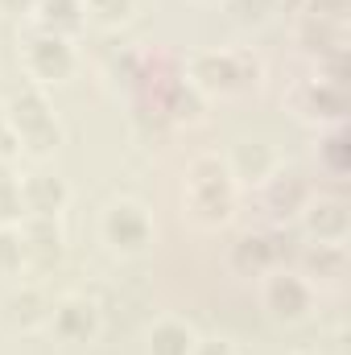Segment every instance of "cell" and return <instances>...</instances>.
<instances>
[{
	"label": "cell",
	"mask_w": 351,
	"mask_h": 355,
	"mask_svg": "<svg viewBox=\"0 0 351 355\" xmlns=\"http://www.w3.org/2000/svg\"><path fill=\"white\" fill-rule=\"evenodd\" d=\"M4 124L17 132L21 153L29 157H50L62 145V124L54 120V107L42 87H21L4 99Z\"/></svg>",
	"instance_id": "cell-1"
},
{
	"label": "cell",
	"mask_w": 351,
	"mask_h": 355,
	"mask_svg": "<svg viewBox=\"0 0 351 355\" xmlns=\"http://www.w3.org/2000/svg\"><path fill=\"white\" fill-rule=\"evenodd\" d=\"M186 211L203 227H219V223L232 219V211H236V182H232L228 166L215 153L194 157L186 166Z\"/></svg>",
	"instance_id": "cell-2"
},
{
	"label": "cell",
	"mask_w": 351,
	"mask_h": 355,
	"mask_svg": "<svg viewBox=\"0 0 351 355\" xmlns=\"http://www.w3.org/2000/svg\"><path fill=\"white\" fill-rule=\"evenodd\" d=\"M261 62L240 50H203L186 67V83L198 95H236L244 87H257Z\"/></svg>",
	"instance_id": "cell-3"
},
{
	"label": "cell",
	"mask_w": 351,
	"mask_h": 355,
	"mask_svg": "<svg viewBox=\"0 0 351 355\" xmlns=\"http://www.w3.org/2000/svg\"><path fill=\"white\" fill-rule=\"evenodd\" d=\"M99 240L116 257H141L153 244V219L149 207L137 198H112L99 215Z\"/></svg>",
	"instance_id": "cell-4"
},
{
	"label": "cell",
	"mask_w": 351,
	"mask_h": 355,
	"mask_svg": "<svg viewBox=\"0 0 351 355\" xmlns=\"http://www.w3.org/2000/svg\"><path fill=\"white\" fill-rule=\"evenodd\" d=\"M75 46L71 37L62 33H50V29H33L25 42H21V67L25 75L33 79V87H58L75 75Z\"/></svg>",
	"instance_id": "cell-5"
},
{
	"label": "cell",
	"mask_w": 351,
	"mask_h": 355,
	"mask_svg": "<svg viewBox=\"0 0 351 355\" xmlns=\"http://www.w3.org/2000/svg\"><path fill=\"white\" fill-rule=\"evenodd\" d=\"M261 302L273 322L293 327V322H302L310 314L314 293H310L306 277H298V272H268V281H264V289H261Z\"/></svg>",
	"instance_id": "cell-6"
},
{
	"label": "cell",
	"mask_w": 351,
	"mask_h": 355,
	"mask_svg": "<svg viewBox=\"0 0 351 355\" xmlns=\"http://www.w3.org/2000/svg\"><path fill=\"white\" fill-rule=\"evenodd\" d=\"M21 244H25V265L29 268H58L67 252V236L58 219H42V215H25L17 223Z\"/></svg>",
	"instance_id": "cell-7"
},
{
	"label": "cell",
	"mask_w": 351,
	"mask_h": 355,
	"mask_svg": "<svg viewBox=\"0 0 351 355\" xmlns=\"http://www.w3.org/2000/svg\"><path fill=\"white\" fill-rule=\"evenodd\" d=\"M46 327L54 331L58 343H71V347L75 343H91L99 335V310L87 297H62V302H54Z\"/></svg>",
	"instance_id": "cell-8"
},
{
	"label": "cell",
	"mask_w": 351,
	"mask_h": 355,
	"mask_svg": "<svg viewBox=\"0 0 351 355\" xmlns=\"http://www.w3.org/2000/svg\"><path fill=\"white\" fill-rule=\"evenodd\" d=\"M21 207H25V215L58 219V215L71 207V186H67V178L46 174V170L25 174L21 178Z\"/></svg>",
	"instance_id": "cell-9"
},
{
	"label": "cell",
	"mask_w": 351,
	"mask_h": 355,
	"mask_svg": "<svg viewBox=\"0 0 351 355\" xmlns=\"http://www.w3.org/2000/svg\"><path fill=\"white\" fill-rule=\"evenodd\" d=\"M302 227L314 244H343L348 240V202L343 198H318L302 207Z\"/></svg>",
	"instance_id": "cell-10"
},
{
	"label": "cell",
	"mask_w": 351,
	"mask_h": 355,
	"mask_svg": "<svg viewBox=\"0 0 351 355\" xmlns=\"http://www.w3.org/2000/svg\"><path fill=\"white\" fill-rule=\"evenodd\" d=\"M223 166H228L236 186H264L277 170V153L264 141H236Z\"/></svg>",
	"instance_id": "cell-11"
},
{
	"label": "cell",
	"mask_w": 351,
	"mask_h": 355,
	"mask_svg": "<svg viewBox=\"0 0 351 355\" xmlns=\"http://www.w3.org/2000/svg\"><path fill=\"white\" fill-rule=\"evenodd\" d=\"M50 310H54V302H50L42 289H17V293H8V297L0 302L4 322L17 327V331H37V327H46V322H50Z\"/></svg>",
	"instance_id": "cell-12"
},
{
	"label": "cell",
	"mask_w": 351,
	"mask_h": 355,
	"mask_svg": "<svg viewBox=\"0 0 351 355\" xmlns=\"http://www.w3.org/2000/svg\"><path fill=\"white\" fill-rule=\"evenodd\" d=\"M285 240L281 236H264V232H248V236H240L236 244H232V265L240 268V272H268V268L281 261V248Z\"/></svg>",
	"instance_id": "cell-13"
},
{
	"label": "cell",
	"mask_w": 351,
	"mask_h": 355,
	"mask_svg": "<svg viewBox=\"0 0 351 355\" xmlns=\"http://www.w3.org/2000/svg\"><path fill=\"white\" fill-rule=\"evenodd\" d=\"M298 112L302 116H310V120H343V112H348V95L343 87H335V83H327V79H314V83H306L302 95H298Z\"/></svg>",
	"instance_id": "cell-14"
},
{
	"label": "cell",
	"mask_w": 351,
	"mask_h": 355,
	"mask_svg": "<svg viewBox=\"0 0 351 355\" xmlns=\"http://www.w3.org/2000/svg\"><path fill=\"white\" fill-rule=\"evenodd\" d=\"M194 343H198V335L182 318H157L149 327V355H190Z\"/></svg>",
	"instance_id": "cell-15"
},
{
	"label": "cell",
	"mask_w": 351,
	"mask_h": 355,
	"mask_svg": "<svg viewBox=\"0 0 351 355\" xmlns=\"http://www.w3.org/2000/svg\"><path fill=\"white\" fill-rule=\"evenodd\" d=\"M264 198L277 215H293L306 207V182L298 170H273V178L264 182Z\"/></svg>",
	"instance_id": "cell-16"
},
{
	"label": "cell",
	"mask_w": 351,
	"mask_h": 355,
	"mask_svg": "<svg viewBox=\"0 0 351 355\" xmlns=\"http://www.w3.org/2000/svg\"><path fill=\"white\" fill-rule=\"evenodd\" d=\"M83 0H37L33 17H37V29H50V33H62L71 37L75 29H83Z\"/></svg>",
	"instance_id": "cell-17"
},
{
	"label": "cell",
	"mask_w": 351,
	"mask_h": 355,
	"mask_svg": "<svg viewBox=\"0 0 351 355\" xmlns=\"http://www.w3.org/2000/svg\"><path fill=\"white\" fill-rule=\"evenodd\" d=\"M302 265L310 277H323V281H339L348 272V252L343 244H310L302 252Z\"/></svg>",
	"instance_id": "cell-18"
},
{
	"label": "cell",
	"mask_w": 351,
	"mask_h": 355,
	"mask_svg": "<svg viewBox=\"0 0 351 355\" xmlns=\"http://www.w3.org/2000/svg\"><path fill=\"white\" fill-rule=\"evenodd\" d=\"M343 29L348 25H323V21H302V33L298 42L310 50V54H331V58H343Z\"/></svg>",
	"instance_id": "cell-19"
},
{
	"label": "cell",
	"mask_w": 351,
	"mask_h": 355,
	"mask_svg": "<svg viewBox=\"0 0 351 355\" xmlns=\"http://www.w3.org/2000/svg\"><path fill=\"white\" fill-rule=\"evenodd\" d=\"M166 116H174V120H198L203 116V95L190 87L186 79H178L170 95H166Z\"/></svg>",
	"instance_id": "cell-20"
},
{
	"label": "cell",
	"mask_w": 351,
	"mask_h": 355,
	"mask_svg": "<svg viewBox=\"0 0 351 355\" xmlns=\"http://www.w3.org/2000/svg\"><path fill=\"white\" fill-rule=\"evenodd\" d=\"M25 268V244L17 223H0V277H17Z\"/></svg>",
	"instance_id": "cell-21"
},
{
	"label": "cell",
	"mask_w": 351,
	"mask_h": 355,
	"mask_svg": "<svg viewBox=\"0 0 351 355\" xmlns=\"http://www.w3.org/2000/svg\"><path fill=\"white\" fill-rule=\"evenodd\" d=\"M348 149H351V145H348V132H343L339 124H335V128L323 137V145H318V153H323V166H327L335 178L348 174Z\"/></svg>",
	"instance_id": "cell-22"
},
{
	"label": "cell",
	"mask_w": 351,
	"mask_h": 355,
	"mask_svg": "<svg viewBox=\"0 0 351 355\" xmlns=\"http://www.w3.org/2000/svg\"><path fill=\"white\" fill-rule=\"evenodd\" d=\"M25 207H21V178H12L8 170L0 174V223H21Z\"/></svg>",
	"instance_id": "cell-23"
},
{
	"label": "cell",
	"mask_w": 351,
	"mask_h": 355,
	"mask_svg": "<svg viewBox=\"0 0 351 355\" xmlns=\"http://www.w3.org/2000/svg\"><path fill=\"white\" fill-rule=\"evenodd\" d=\"M83 8H91V17L99 25H124L137 8V0H83Z\"/></svg>",
	"instance_id": "cell-24"
},
{
	"label": "cell",
	"mask_w": 351,
	"mask_h": 355,
	"mask_svg": "<svg viewBox=\"0 0 351 355\" xmlns=\"http://www.w3.org/2000/svg\"><path fill=\"white\" fill-rule=\"evenodd\" d=\"M351 0H306V17L323 25H348Z\"/></svg>",
	"instance_id": "cell-25"
},
{
	"label": "cell",
	"mask_w": 351,
	"mask_h": 355,
	"mask_svg": "<svg viewBox=\"0 0 351 355\" xmlns=\"http://www.w3.org/2000/svg\"><path fill=\"white\" fill-rule=\"evenodd\" d=\"M190 355H240V352H236L228 339H198Z\"/></svg>",
	"instance_id": "cell-26"
},
{
	"label": "cell",
	"mask_w": 351,
	"mask_h": 355,
	"mask_svg": "<svg viewBox=\"0 0 351 355\" xmlns=\"http://www.w3.org/2000/svg\"><path fill=\"white\" fill-rule=\"evenodd\" d=\"M37 0H0V12L4 17H33Z\"/></svg>",
	"instance_id": "cell-27"
},
{
	"label": "cell",
	"mask_w": 351,
	"mask_h": 355,
	"mask_svg": "<svg viewBox=\"0 0 351 355\" xmlns=\"http://www.w3.org/2000/svg\"><path fill=\"white\" fill-rule=\"evenodd\" d=\"M4 170H8V162H4V157H0V174H4Z\"/></svg>",
	"instance_id": "cell-28"
},
{
	"label": "cell",
	"mask_w": 351,
	"mask_h": 355,
	"mask_svg": "<svg viewBox=\"0 0 351 355\" xmlns=\"http://www.w3.org/2000/svg\"><path fill=\"white\" fill-rule=\"evenodd\" d=\"M0 124H4V103H0Z\"/></svg>",
	"instance_id": "cell-29"
},
{
	"label": "cell",
	"mask_w": 351,
	"mask_h": 355,
	"mask_svg": "<svg viewBox=\"0 0 351 355\" xmlns=\"http://www.w3.org/2000/svg\"><path fill=\"white\" fill-rule=\"evenodd\" d=\"M310 355H318V352H310Z\"/></svg>",
	"instance_id": "cell-30"
}]
</instances>
